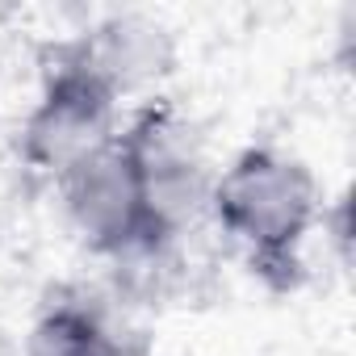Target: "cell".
Here are the masks:
<instances>
[{
  "label": "cell",
  "instance_id": "obj_2",
  "mask_svg": "<svg viewBox=\"0 0 356 356\" xmlns=\"http://www.w3.org/2000/svg\"><path fill=\"white\" fill-rule=\"evenodd\" d=\"M118 109H122V97L92 72L76 38L47 47L42 88L34 109L22 122V159L55 181L122 130Z\"/></svg>",
  "mask_w": 356,
  "mask_h": 356
},
{
  "label": "cell",
  "instance_id": "obj_5",
  "mask_svg": "<svg viewBox=\"0 0 356 356\" xmlns=\"http://www.w3.org/2000/svg\"><path fill=\"white\" fill-rule=\"evenodd\" d=\"M76 47L118 97L172 67V38L143 17H109L97 30L80 34Z\"/></svg>",
  "mask_w": 356,
  "mask_h": 356
},
{
  "label": "cell",
  "instance_id": "obj_6",
  "mask_svg": "<svg viewBox=\"0 0 356 356\" xmlns=\"http://www.w3.org/2000/svg\"><path fill=\"white\" fill-rule=\"evenodd\" d=\"M26 356H126V348L88 302L59 298L34 318Z\"/></svg>",
  "mask_w": 356,
  "mask_h": 356
},
{
  "label": "cell",
  "instance_id": "obj_1",
  "mask_svg": "<svg viewBox=\"0 0 356 356\" xmlns=\"http://www.w3.org/2000/svg\"><path fill=\"white\" fill-rule=\"evenodd\" d=\"M243 264L277 293L298 289L302 248L323 214V193L306 159L281 147H243L218 168L206 210Z\"/></svg>",
  "mask_w": 356,
  "mask_h": 356
},
{
  "label": "cell",
  "instance_id": "obj_4",
  "mask_svg": "<svg viewBox=\"0 0 356 356\" xmlns=\"http://www.w3.org/2000/svg\"><path fill=\"white\" fill-rule=\"evenodd\" d=\"M55 189L63 202V214L80 243L97 256L130 260V256H155L159 235L147 210V193L138 181L134 155L122 138V130L72 163L63 176H55Z\"/></svg>",
  "mask_w": 356,
  "mask_h": 356
},
{
  "label": "cell",
  "instance_id": "obj_3",
  "mask_svg": "<svg viewBox=\"0 0 356 356\" xmlns=\"http://www.w3.org/2000/svg\"><path fill=\"white\" fill-rule=\"evenodd\" d=\"M122 138L134 155L138 181L147 193V210L159 235V248L172 243L193 218L210 210L214 168L197 126L172 101H147L126 126Z\"/></svg>",
  "mask_w": 356,
  "mask_h": 356
}]
</instances>
